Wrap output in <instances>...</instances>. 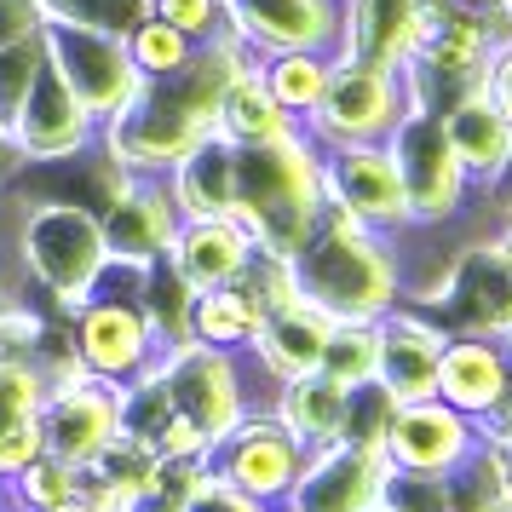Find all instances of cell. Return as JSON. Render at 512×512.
<instances>
[{
  "instance_id": "obj_1",
  "label": "cell",
  "mask_w": 512,
  "mask_h": 512,
  "mask_svg": "<svg viewBox=\"0 0 512 512\" xmlns=\"http://www.w3.org/2000/svg\"><path fill=\"white\" fill-rule=\"evenodd\" d=\"M254 64L259 58L225 24V35H213L179 75H144L139 93L104 121V150L127 173H173L196 144L219 133L225 87Z\"/></svg>"
},
{
  "instance_id": "obj_2",
  "label": "cell",
  "mask_w": 512,
  "mask_h": 512,
  "mask_svg": "<svg viewBox=\"0 0 512 512\" xmlns=\"http://www.w3.org/2000/svg\"><path fill=\"white\" fill-rule=\"evenodd\" d=\"M294 277L311 305H323L340 323H380L392 305H403V277H397V248L392 236L369 231L363 219L328 208L317 231L305 236L294 254Z\"/></svg>"
},
{
  "instance_id": "obj_3",
  "label": "cell",
  "mask_w": 512,
  "mask_h": 512,
  "mask_svg": "<svg viewBox=\"0 0 512 512\" xmlns=\"http://www.w3.org/2000/svg\"><path fill=\"white\" fill-rule=\"evenodd\" d=\"M265 254H300L323 219V150L300 127L265 144H236V213Z\"/></svg>"
},
{
  "instance_id": "obj_4",
  "label": "cell",
  "mask_w": 512,
  "mask_h": 512,
  "mask_svg": "<svg viewBox=\"0 0 512 512\" xmlns=\"http://www.w3.org/2000/svg\"><path fill=\"white\" fill-rule=\"evenodd\" d=\"M24 259L64 311H81L93 300V288L104 282V271H110L104 219L93 208H81V202H41L24 219Z\"/></svg>"
},
{
  "instance_id": "obj_5",
  "label": "cell",
  "mask_w": 512,
  "mask_h": 512,
  "mask_svg": "<svg viewBox=\"0 0 512 512\" xmlns=\"http://www.w3.org/2000/svg\"><path fill=\"white\" fill-rule=\"evenodd\" d=\"M409 116V98L397 70H374V64H334L323 104L300 121V133L317 150L334 144H386L392 127Z\"/></svg>"
},
{
  "instance_id": "obj_6",
  "label": "cell",
  "mask_w": 512,
  "mask_h": 512,
  "mask_svg": "<svg viewBox=\"0 0 512 512\" xmlns=\"http://www.w3.org/2000/svg\"><path fill=\"white\" fill-rule=\"evenodd\" d=\"M41 41H47V64L64 75V87L87 104L93 121H110L127 98L139 93L144 75H139V64H133V52H127L121 35L41 18Z\"/></svg>"
},
{
  "instance_id": "obj_7",
  "label": "cell",
  "mask_w": 512,
  "mask_h": 512,
  "mask_svg": "<svg viewBox=\"0 0 512 512\" xmlns=\"http://www.w3.org/2000/svg\"><path fill=\"white\" fill-rule=\"evenodd\" d=\"M392 162L403 173V190H409V208H415V225H443L466 208V167L455 156V144L443 133V116L432 110H409V116L392 127Z\"/></svg>"
},
{
  "instance_id": "obj_8",
  "label": "cell",
  "mask_w": 512,
  "mask_h": 512,
  "mask_svg": "<svg viewBox=\"0 0 512 512\" xmlns=\"http://www.w3.org/2000/svg\"><path fill=\"white\" fill-rule=\"evenodd\" d=\"M323 202L363 219L369 231L415 225L403 173L392 162V144H334V150H323Z\"/></svg>"
},
{
  "instance_id": "obj_9",
  "label": "cell",
  "mask_w": 512,
  "mask_h": 512,
  "mask_svg": "<svg viewBox=\"0 0 512 512\" xmlns=\"http://www.w3.org/2000/svg\"><path fill=\"white\" fill-rule=\"evenodd\" d=\"M150 369L162 374L173 409H179L208 443L231 438L236 426H242V380H236V369H231V351L185 340V346H167Z\"/></svg>"
},
{
  "instance_id": "obj_10",
  "label": "cell",
  "mask_w": 512,
  "mask_h": 512,
  "mask_svg": "<svg viewBox=\"0 0 512 512\" xmlns=\"http://www.w3.org/2000/svg\"><path fill=\"white\" fill-rule=\"evenodd\" d=\"M392 478L386 443H328L311 449L288 489V512H369Z\"/></svg>"
},
{
  "instance_id": "obj_11",
  "label": "cell",
  "mask_w": 512,
  "mask_h": 512,
  "mask_svg": "<svg viewBox=\"0 0 512 512\" xmlns=\"http://www.w3.org/2000/svg\"><path fill=\"white\" fill-rule=\"evenodd\" d=\"M41 432H47V455L87 466L121 438V386L98 380V374H75V380L47 386Z\"/></svg>"
},
{
  "instance_id": "obj_12",
  "label": "cell",
  "mask_w": 512,
  "mask_h": 512,
  "mask_svg": "<svg viewBox=\"0 0 512 512\" xmlns=\"http://www.w3.org/2000/svg\"><path fill=\"white\" fill-rule=\"evenodd\" d=\"M305 455H311V449H305V443L277 420V409H271V415H242V426H236L231 438L213 443L208 461H219L213 472L231 478L242 495H254V501H277V495L294 489Z\"/></svg>"
},
{
  "instance_id": "obj_13",
  "label": "cell",
  "mask_w": 512,
  "mask_h": 512,
  "mask_svg": "<svg viewBox=\"0 0 512 512\" xmlns=\"http://www.w3.org/2000/svg\"><path fill=\"white\" fill-rule=\"evenodd\" d=\"M225 24L254 58L323 52L340 47L346 6H334V0H225Z\"/></svg>"
},
{
  "instance_id": "obj_14",
  "label": "cell",
  "mask_w": 512,
  "mask_h": 512,
  "mask_svg": "<svg viewBox=\"0 0 512 512\" xmlns=\"http://www.w3.org/2000/svg\"><path fill=\"white\" fill-rule=\"evenodd\" d=\"M156 351V328L144 300H87L75 311V357L98 374V380H127V374L150 369Z\"/></svg>"
},
{
  "instance_id": "obj_15",
  "label": "cell",
  "mask_w": 512,
  "mask_h": 512,
  "mask_svg": "<svg viewBox=\"0 0 512 512\" xmlns=\"http://www.w3.org/2000/svg\"><path fill=\"white\" fill-rule=\"evenodd\" d=\"M478 449V426L449 409L443 397H426V403H403L386 426V455H392L397 472H432V478H449L455 466Z\"/></svg>"
},
{
  "instance_id": "obj_16",
  "label": "cell",
  "mask_w": 512,
  "mask_h": 512,
  "mask_svg": "<svg viewBox=\"0 0 512 512\" xmlns=\"http://www.w3.org/2000/svg\"><path fill=\"white\" fill-rule=\"evenodd\" d=\"M449 346V328L438 317H420L415 305H392L380 317V386L392 392V403H426L438 397V363Z\"/></svg>"
},
{
  "instance_id": "obj_17",
  "label": "cell",
  "mask_w": 512,
  "mask_h": 512,
  "mask_svg": "<svg viewBox=\"0 0 512 512\" xmlns=\"http://www.w3.org/2000/svg\"><path fill=\"white\" fill-rule=\"evenodd\" d=\"M12 133L24 144L29 162H70L87 150V133H93V116H87V104L64 87V75L41 64L35 75V87H29L24 110L12 121Z\"/></svg>"
},
{
  "instance_id": "obj_18",
  "label": "cell",
  "mask_w": 512,
  "mask_h": 512,
  "mask_svg": "<svg viewBox=\"0 0 512 512\" xmlns=\"http://www.w3.org/2000/svg\"><path fill=\"white\" fill-rule=\"evenodd\" d=\"M512 380V346L489 340V334H449L438 363V397L449 409H461L466 420L489 415Z\"/></svg>"
},
{
  "instance_id": "obj_19",
  "label": "cell",
  "mask_w": 512,
  "mask_h": 512,
  "mask_svg": "<svg viewBox=\"0 0 512 512\" xmlns=\"http://www.w3.org/2000/svg\"><path fill=\"white\" fill-rule=\"evenodd\" d=\"M179 225L185 213L173 208L167 190H144L127 185L104 208V236H110V265H156V259L173 254L179 242Z\"/></svg>"
},
{
  "instance_id": "obj_20",
  "label": "cell",
  "mask_w": 512,
  "mask_h": 512,
  "mask_svg": "<svg viewBox=\"0 0 512 512\" xmlns=\"http://www.w3.org/2000/svg\"><path fill=\"white\" fill-rule=\"evenodd\" d=\"M259 254V242L248 236L242 219H185L179 242H173V271L202 294V288H225L248 271V259Z\"/></svg>"
},
{
  "instance_id": "obj_21",
  "label": "cell",
  "mask_w": 512,
  "mask_h": 512,
  "mask_svg": "<svg viewBox=\"0 0 512 512\" xmlns=\"http://www.w3.org/2000/svg\"><path fill=\"white\" fill-rule=\"evenodd\" d=\"M334 323H340V317H328L323 305H311V300L282 305V311H271L265 328H259L254 357L265 363V374H277V386L294 380V374H311L323 363V346H328V334H334Z\"/></svg>"
},
{
  "instance_id": "obj_22",
  "label": "cell",
  "mask_w": 512,
  "mask_h": 512,
  "mask_svg": "<svg viewBox=\"0 0 512 512\" xmlns=\"http://www.w3.org/2000/svg\"><path fill=\"white\" fill-rule=\"evenodd\" d=\"M167 196L185 219H231L236 213V144L213 133L173 167Z\"/></svg>"
},
{
  "instance_id": "obj_23",
  "label": "cell",
  "mask_w": 512,
  "mask_h": 512,
  "mask_svg": "<svg viewBox=\"0 0 512 512\" xmlns=\"http://www.w3.org/2000/svg\"><path fill=\"white\" fill-rule=\"evenodd\" d=\"M277 420L305 443V449H328L346 443V420H351V386L328 380L323 369L294 374L277 386Z\"/></svg>"
},
{
  "instance_id": "obj_24",
  "label": "cell",
  "mask_w": 512,
  "mask_h": 512,
  "mask_svg": "<svg viewBox=\"0 0 512 512\" xmlns=\"http://www.w3.org/2000/svg\"><path fill=\"white\" fill-rule=\"evenodd\" d=\"M443 133H449V144H455L466 179H478V185H489L512 156V121L495 110V98H489L484 87L443 110Z\"/></svg>"
},
{
  "instance_id": "obj_25",
  "label": "cell",
  "mask_w": 512,
  "mask_h": 512,
  "mask_svg": "<svg viewBox=\"0 0 512 512\" xmlns=\"http://www.w3.org/2000/svg\"><path fill=\"white\" fill-rule=\"evenodd\" d=\"M259 328H265V305L242 288V282H225V288H202L190 300V340L202 346H254Z\"/></svg>"
},
{
  "instance_id": "obj_26",
  "label": "cell",
  "mask_w": 512,
  "mask_h": 512,
  "mask_svg": "<svg viewBox=\"0 0 512 512\" xmlns=\"http://www.w3.org/2000/svg\"><path fill=\"white\" fill-rule=\"evenodd\" d=\"M294 127H300V121L271 98L259 64H254V70H242L231 87H225V104H219V133H225L231 144H265V139L294 133Z\"/></svg>"
},
{
  "instance_id": "obj_27",
  "label": "cell",
  "mask_w": 512,
  "mask_h": 512,
  "mask_svg": "<svg viewBox=\"0 0 512 512\" xmlns=\"http://www.w3.org/2000/svg\"><path fill=\"white\" fill-rule=\"evenodd\" d=\"M259 75H265V87H271V98L282 110L294 121H305L323 104L328 81H334V64L323 52H271V58H259Z\"/></svg>"
},
{
  "instance_id": "obj_28",
  "label": "cell",
  "mask_w": 512,
  "mask_h": 512,
  "mask_svg": "<svg viewBox=\"0 0 512 512\" xmlns=\"http://www.w3.org/2000/svg\"><path fill=\"white\" fill-rule=\"evenodd\" d=\"M317 369L340 386H369L380 374V323H334Z\"/></svg>"
},
{
  "instance_id": "obj_29",
  "label": "cell",
  "mask_w": 512,
  "mask_h": 512,
  "mask_svg": "<svg viewBox=\"0 0 512 512\" xmlns=\"http://www.w3.org/2000/svg\"><path fill=\"white\" fill-rule=\"evenodd\" d=\"M127 52H133V64H139V75H179L196 58V41H190L185 29H173L167 18H144L133 35H127Z\"/></svg>"
},
{
  "instance_id": "obj_30",
  "label": "cell",
  "mask_w": 512,
  "mask_h": 512,
  "mask_svg": "<svg viewBox=\"0 0 512 512\" xmlns=\"http://www.w3.org/2000/svg\"><path fill=\"white\" fill-rule=\"evenodd\" d=\"M41 18L87 24V29H104V35H121L127 41L150 18V0H41Z\"/></svg>"
},
{
  "instance_id": "obj_31",
  "label": "cell",
  "mask_w": 512,
  "mask_h": 512,
  "mask_svg": "<svg viewBox=\"0 0 512 512\" xmlns=\"http://www.w3.org/2000/svg\"><path fill=\"white\" fill-rule=\"evenodd\" d=\"M41 64H47V41H41V35L0 47V121H6V127L18 121V110H24V98H29V87H35Z\"/></svg>"
},
{
  "instance_id": "obj_32",
  "label": "cell",
  "mask_w": 512,
  "mask_h": 512,
  "mask_svg": "<svg viewBox=\"0 0 512 512\" xmlns=\"http://www.w3.org/2000/svg\"><path fill=\"white\" fill-rule=\"evenodd\" d=\"M47 403V380L29 357L0 351V426H18V420H41Z\"/></svg>"
},
{
  "instance_id": "obj_33",
  "label": "cell",
  "mask_w": 512,
  "mask_h": 512,
  "mask_svg": "<svg viewBox=\"0 0 512 512\" xmlns=\"http://www.w3.org/2000/svg\"><path fill=\"white\" fill-rule=\"evenodd\" d=\"M18 495H24L35 512L64 507V501H75V495H81V466L58 461V455H41L35 466H24V472H18Z\"/></svg>"
},
{
  "instance_id": "obj_34",
  "label": "cell",
  "mask_w": 512,
  "mask_h": 512,
  "mask_svg": "<svg viewBox=\"0 0 512 512\" xmlns=\"http://www.w3.org/2000/svg\"><path fill=\"white\" fill-rule=\"evenodd\" d=\"M380 501H386L392 512H455V489H449V478H432V472H397L392 466Z\"/></svg>"
},
{
  "instance_id": "obj_35",
  "label": "cell",
  "mask_w": 512,
  "mask_h": 512,
  "mask_svg": "<svg viewBox=\"0 0 512 512\" xmlns=\"http://www.w3.org/2000/svg\"><path fill=\"white\" fill-rule=\"evenodd\" d=\"M150 12L167 18L173 29H185L190 41L225 35V0H150Z\"/></svg>"
},
{
  "instance_id": "obj_36",
  "label": "cell",
  "mask_w": 512,
  "mask_h": 512,
  "mask_svg": "<svg viewBox=\"0 0 512 512\" xmlns=\"http://www.w3.org/2000/svg\"><path fill=\"white\" fill-rule=\"evenodd\" d=\"M47 455V432H41V420H18V426H0V478L12 472H24Z\"/></svg>"
},
{
  "instance_id": "obj_37",
  "label": "cell",
  "mask_w": 512,
  "mask_h": 512,
  "mask_svg": "<svg viewBox=\"0 0 512 512\" xmlns=\"http://www.w3.org/2000/svg\"><path fill=\"white\" fill-rule=\"evenodd\" d=\"M185 512H259V501H254V495H242L231 478H219V472L208 466V478L196 484V495H190Z\"/></svg>"
},
{
  "instance_id": "obj_38",
  "label": "cell",
  "mask_w": 512,
  "mask_h": 512,
  "mask_svg": "<svg viewBox=\"0 0 512 512\" xmlns=\"http://www.w3.org/2000/svg\"><path fill=\"white\" fill-rule=\"evenodd\" d=\"M41 35V0H0V47Z\"/></svg>"
},
{
  "instance_id": "obj_39",
  "label": "cell",
  "mask_w": 512,
  "mask_h": 512,
  "mask_svg": "<svg viewBox=\"0 0 512 512\" xmlns=\"http://www.w3.org/2000/svg\"><path fill=\"white\" fill-rule=\"evenodd\" d=\"M484 93L495 98V110L512 121V47L489 52V70H484Z\"/></svg>"
},
{
  "instance_id": "obj_40",
  "label": "cell",
  "mask_w": 512,
  "mask_h": 512,
  "mask_svg": "<svg viewBox=\"0 0 512 512\" xmlns=\"http://www.w3.org/2000/svg\"><path fill=\"white\" fill-rule=\"evenodd\" d=\"M24 162H29V156H24V144H18V133L0 121V179H12V173H18Z\"/></svg>"
},
{
  "instance_id": "obj_41",
  "label": "cell",
  "mask_w": 512,
  "mask_h": 512,
  "mask_svg": "<svg viewBox=\"0 0 512 512\" xmlns=\"http://www.w3.org/2000/svg\"><path fill=\"white\" fill-rule=\"evenodd\" d=\"M47 512H93V507H87V501L75 495V501H64V507H47Z\"/></svg>"
},
{
  "instance_id": "obj_42",
  "label": "cell",
  "mask_w": 512,
  "mask_h": 512,
  "mask_svg": "<svg viewBox=\"0 0 512 512\" xmlns=\"http://www.w3.org/2000/svg\"><path fill=\"white\" fill-rule=\"evenodd\" d=\"M455 6H472V12H484V6H495V0H455Z\"/></svg>"
},
{
  "instance_id": "obj_43",
  "label": "cell",
  "mask_w": 512,
  "mask_h": 512,
  "mask_svg": "<svg viewBox=\"0 0 512 512\" xmlns=\"http://www.w3.org/2000/svg\"><path fill=\"white\" fill-rule=\"evenodd\" d=\"M507 472H512V449H507ZM507 507H512V478H507Z\"/></svg>"
},
{
  "instance_id": "obj_44",
  "label": "cell",
  "mask_w": 512,
  "mask_h": 512,
  "mask_svg": "<svg viewBox=\"0 0 512 512\" xmlns=\"http://www.w3.org/2000/svg\"><path fill=\"white\" fill-rule=\"evenodd\" d=\"M369 512H392V507H386V501H374V507H369Z\"/></svg>"
},
{
  "instance_id": "obj_45",
  "label": "cell",
  "mask_w": 512,
  "mask_h": 512,
  "mask_svg": "<svg viewBox=\"0 0 512 512\" xmlns=\"http://www.w3.org/2000/svg\"><path fill=\"white\" fill-rule=\"evenodd\" d=\"M484 512H512V507H507V501H501V507H484Z\"/></svg>"
},
{
  "instance_id": "obj_46",
  "label": "cell",
  "mask_w": 512,
  "mask_h": 512,
  "mask_svg": "<svg viewBox=\"0 0 512 512\" xmlns=\"http://www.w3.org/2000/svg\"><path fill=\"white\" fill-rule=\"evenodd\" d=\"M0 305H6V300H0Z\"/></svg>"
}]
</instances>
